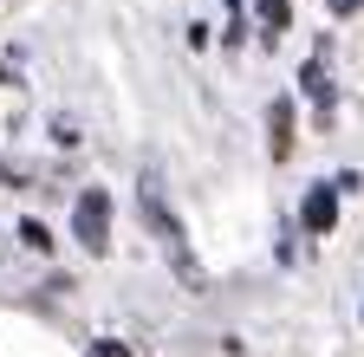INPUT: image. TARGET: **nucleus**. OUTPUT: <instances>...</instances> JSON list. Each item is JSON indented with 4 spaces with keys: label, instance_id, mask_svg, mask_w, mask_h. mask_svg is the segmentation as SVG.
I'll return each mask as SVG.
<instances>
[{
    "label": "nucleus",
    "instance_id": "nucleus-8",
    "mask_svg": "<svg viewBox=\"0 0 364 357\" xmlns=\"http://www.w3.org/2000/svg\"><path fill=\"white\" fill-rule=\"evenodd\" d=\"M85 357H130V344H117V338H98V344H85Z\"/></svg>",
    "mask_w": 364,
    "mask_h": 357
},
{
    "label": "nucleus",
    "instance_id": "nucleus-1",
    "mask_svg": "<svg viewBox=\"0 0 364 357\" xmlns=\"http://www.w3.org/2000/svg\"><path fill=\"white\" fill-rule=\"evenodd\" d=\"M72 234H78L91 253L111 247V195H105V189H85V195H78V208H72Z\"/></svg>",
    "mask_w": 364,
    "mask_h": 357
},
{
    "label": "nucleus",
    "instance_id": "nucleus-5",
    "mask_svg": "<svg viewBox=\"0 0 364 357\" xmlns=\"http://www.w3.org/2000/svg\"><path fill=\"white\" fill-rule=\"evenodd\" d=\"M254 13H260V26H267V39H280V33L293 26V7H287V0H254Z\"/></svg>",
    "mask_w": 364,
    "mask_h": 357
},
{
    "label": "nucleus",
    "instance_id": "nucleus-3",
    "mask_svg": "<svg viewBox=\"0 0 364 357\" xmlns=\"http://www.w3.org/2000/svg\"><path fill=\"white\" fill-rule=\"evenodd\" d=\"M267 150H273V163L293 156V98H273V111H267Z\"/></svg>",
    "mask_w": 364,
    "mask_h": 357
},
{
    "label": "nucleus",
    "instance_id": "nucleus-7",
    "mask_svg": "<svg viewBox=\"0 0 364 357\" xmlns=\"http://www.w3.org/2000/svg\"><path fill=\"white\" fill-rule=\"evenodd\" d=\"M20 241H26L33 253H46V247H53V234H46V228H39V221H20Z\"/></svg>",
    "mask_w": 364,
    "mask_h": 357
},
{
    "label": "nucleus",
    "instance_id": "nucleus-4",
    "mask_svg": "<svg viewBox=\"0 0 364 357\" xmlns=\"http://www.w3.org/2000/svg\"><path fill=\"white\" fill-rule=\"evenodd\" d=\"M299 221H306V234H332V221H338V189H326V182H318V189L306 195Z\"/></svg>",
    "mask_w": 364,
    "mask_h": 357
},
{
    "label": "nucleus",
    "instance_id": "nucleus-9",
    "mask_svg": "<svg viewBox=\"0 0 364 357\" xmlns=\"http://www.w3.org/2000/svg\"><path fill=\"white\" fill-rule=\"evenodd\" d=\"M358 7H364V0H332V13H338V20H345V13H358Z\"/></svg>",
    "mask_w": 364,
    "mask_h": 357
},
{
    "label": "nucleus",
    "instance_id": "nucleus-2",
    "mask_svg": "<svg viewBox=\"0 0 364 357\" xmlns=\"http://www.w3.org/2000/svg\"><path fill=\"white\" fill-rule=\"evenodd\" d=\"M144 214H150V228L163 234V253L176 260V273L189 280V286H202V266L189 260V241H182V228H176V214H163V202H156V195H144Z\"/></svg>",
    "mask_w": 364,
    "mask_h": 357
},
{
    "label": "nucleus",
    "instance_id": "nucleus-6",
    "mask_svg": "<svg viewBox=\"0 0 364 357\" xmlns=\"http://www.w3.org/2000/svg\"><path fill=\"white\" fill-rule=\"evenodd\" d=\"M299 84H306V92H312L318 104H332V84H326V65H318V59H312V65L299 72Z\"/></svg>",
    "mask_w": 364,
    "mask_h": 357
}]
</instances>
